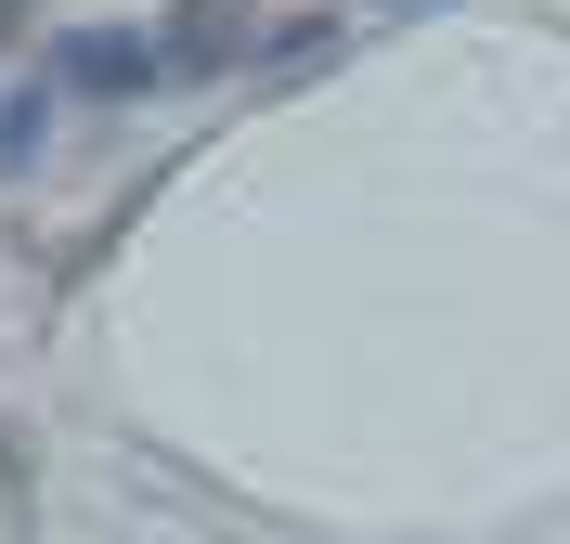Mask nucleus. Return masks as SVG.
<instances>
[{
    "label": "nucleus",
    "mask_w": 570,
    "mask_h": 544,
    "mask_svg": "<svg viewBox=\"0 0 570 544\" xmlns=\"http://www.w3.org/2000/svg\"><path fill=\"white\" fill-rule=\"evenodd\" d=\"M13 27H27V0H0V39H13Z\"/></svg>",
    "instance_id": "nucleus-1"
}]
</instances>
